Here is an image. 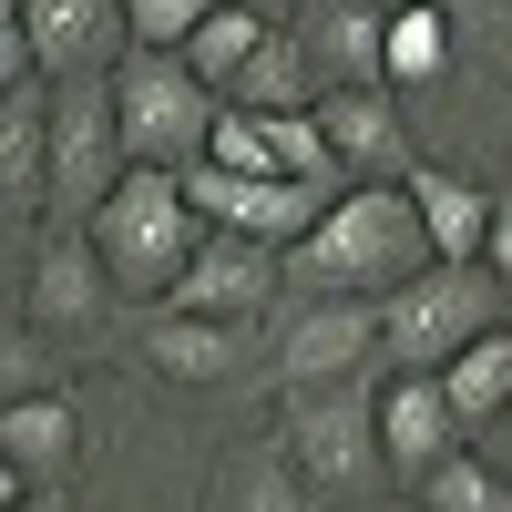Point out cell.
Segmentation results:
<instances>
[{
	"mask_svg": "<svg viewBox=\"0 0 512 512\" xmlns=\"http://www.w3.org/2000/svg\"><path fill=\"white\" fill-rule=\"evenodd\" d=\"M379 11H451V0H379Z\"/></svg>",
	"mask_w": 512,
	"mask_h": 512,
	"instance_id": "29",
	"label": "cell"
},
{
	"mask_svg": "<svg viewBox=\"0 0 512 512\" xmlns=\"http://www.w3.org/2000/svg\"><path fill=\"white\" fill-rule=\"evenodd\" d=\"M11 21L31 31V52L52 82H93L134 52V21H123V0H11Z\"/></svg>",
	"mask_w": 512,
	"mask_h": 512,
	"instance_id": "13",
	"label": "cell"
},
{
	"mask_svg": "<svg viewBox=\"0 0 512 512\" xmlns=\"http://www.w3.org/2000/svg\"><path fill=\"white\" fill-rule=\"evenodd\" d=\"M226 103L256 113V123H277V113H318V62H308V41H297V21L267 31V52L226 82Z\"/></svg>",
	"mask_w": 512,
	"mask_h": 512,
	"instance_id": "18",
	"label": "cell"
},
{
	"mask_svg": "<svg viewBox=\"0 0 512 512\" xmlns=\"http://www.w3.org/2000/svg\"><path fill=\"white\" fill-rule=\"evenodd\" d=\"M93 256H103V277L134 297V308H164V297L185 287L195 267V246H205V216H195V195L185 175H164V164H134L103 205H93Z\"/></svg>",
	"mask_w": 512,
	"mask_h": 512,
	"instance_id": "3",
	"label": "cell"
},
{
	"mask_svg": "<svg viewBox=\"0 0 512 512\" xmlns=\"http://www.w3.org/2000/svg\"><path fill=\"white\" fill-rule=\"evenodd\" d=\"M410 195H420V226H431V256H441V267H482V256H492V216H502L492 185L451 175V164H420Z\"/></svg>",
	"mask_w": 512,
	"mask_h": 512,
	"instance_id": "17",
	"label": "cell"
},
{
	"mask_svg": "<svg viewBox=\"0 0 512 512\" xmlns=\"http://www.w3.org/2000/svg\"><path fill=\"white\" fill-rule=\"evenodd\" d=\"M113 277H103V256H93V236L82 226H52L41 236V256L21 267V328H41V338H82L103 308H113Z\"/></svg>",
	"mask_w": 512,
	"mask_h": 512,
	"instance_id": "10",
	"label": "cell"
},
{
	"mask_svg": "<svg viewBox=\"0 0 512 512\" xmlns=\"http://www.w3.org/2000/svg\"><path fill=\"white\" fill-rule=\"evenodd\" d=\"M205 164H226V175H277V144H267V123L256 113H216V144H205Z\"/></svg>",
	"mask_w": 512,
	"mask_h": 512,
	"instance_id": "25",
	"label": "cell"
},
{
	"mask_svg": "<svg viewBox=\"0 0 512 512\" xmlns=\"http://www.w3.org/2000/svg\"><path fill=\"white\" fill-rule=\"evenodd\" d=\"M134 175V144H123V113H113V72L93 82H52V226H93V205Z\"/></svg>",
	"mask_w": 512,
	"mask_h": 512,
	"instance_id": "6",
	"label": "cell"
},
{
	"mask_svg": "<svg viewBox=\"0 0 512 512\" xmlns=\"http://www.w3.org/2000/svg\"><path fill=\"white\" fill-rule=\"evenodd\" d=\"M472 451H482V461H492V472H502V482H512V410H502V420H492V431H482V441H472Z\"/></svg>",
	"mask_w": 512,
	"mask_h": 512,
	"instance_id": "28",
	"label": "cell"
},
{
	"mask_svg": "<svg viewBox=\"0 0 512 512\" xmlns=\"http://www.w3.org/2000/svg\"><path fill=\"white\" fill-rule=\"evenodd\" d=\"M461 52V21L451 11H390V93H431Z\"/></svg>",
	"mask_w": 512,
	"mask_h": 512,
	"instance_id": "21",
	"label": "cell"
},
{
	"mask_svg": "<svg viewBox=\"0 0 512 512\" xmlns=\"http://www.w3.org/2000/svg\"><path fill=\"white\" fill-rule=\"evenodd\" d=\"M318 123H328L338 164H349V185H410L420 175V144H410L400 93H328Z\"/></svg>",
	"mask_w": 512,
	"mask_h": 512,
	"instance_id": "14",
	"label": "cell"
},
{
	"mask_svg": "<svg viewBox=\"0 0 512 512\" xmlns=\"http://www.w3.org/2000/svg\"><path fill=\"white\" fill-rule=\"evenodd\" d=\"M379 369V297H297L277 318V390H338Z\"/></svg>",
	"mask_w": 512,
	"mask_h": 512,
	"instance_id": "7",
	"label": "cell"
},
{
	"mask_svg": "<svg viewBox=\"0 0 512 512\" xmlns=\"http://www.w3.org/2000/svg\"><path fill=\"white\" fill-rule=\"evenodd\" d=\"M287 21L318 62V103L328 93H390V11L379 0H308Z\"/></svg>",
	"mask_w": 512,
	"mask_h": 512,
	"instance_id": "11",
	"label": "cell"
},
{
	"mask_svg": "<svg viewBox=\"0 0 512 512\" xmlns=\"http://www.w3.org/2000/svg\"><path fill=\"white\" fill-rule=\"evenodd\" d=\"M246 359V328L226 318H185V308H144V369L175 379V390H226Z\"/></svg>",
	"mask_w": 512,
	"mask_h": 512,
	"instance_id": "15",
	"label": "cell"
},
{
	"mask_svg": "<svg viewBox=\"0 0 512 512\" xmlns=\"http://www.w3.org/2000/svg\"><path fill=\"white\" fill-rule=\"evenodd\" d=\"M277 451L308 482L318 512L379 502V482H390V451H379V369L338 379V390H277Z\"/></svg>",
	"mask_w": 512,
	"mask_h": 512,
	"instance_id": "2",
	"label": "cell"
},
{
	"mask_svg": "<svg viewBox=\"0 0 512 512\" xmlns=\"http://www.w3.org/2000/svg\"><path fill=\"white\" fill-rule=\"evenodd\" d=\"M492 328H512V287L492 267H420L410 287L379 297V369L390 379H441Z\"/></svg>",
	"mask_w": 512,
	"mask_h": 512,
	"instance_id": "4",
	"label": "cell"
},
{
	"mask_svg": "<svg viewBox=\"0 0 512 512\" xmlns=\"http://www.w3.org/2000/svg\"><path fill=\"white\" fill-rule=\"evenodd\" d=\"M185 195H195V216L205 226H226V236H267V246H297L338 195L318 185H297V175H226V164H185Z\"/></svg>",
	"mask_w": 512,
	"mask_h": 512,
	"instance_id": "9",
	"label": "cell"
},
{
	"mask_svg": "<svg viewBox=\"0 0 512 512\" xmlns=\"http://www.w3.org/2000/svg\"><path fill=\"white\" fill-rule=\"evenodd\" d=\"M379 451H390V482L420 492L441 461L472 451V431H461V410H451L441 379H390V369H379Z\"/></svg>",
	"mask_w": 512,
	"mask_h": 512,
	"instance_id": "12",
	"label": "cell"
},
{
	"mask_svg": "<svg viewBox=\"0 0 512 512\" xmlns=\"http://www.w3.org/2000/svg\"><path fill=\"white\" fill-rule=\"evenodd\" d=\"M0 451H11V492H62L72 461H82V410H72V390L11 400V420H0Z\"/></svg>",
	"mask_w": 512,
	"mask_h": 512,
	"instance_id": "16",
	"label": "cell"
},
{
	"mask_svg": "<svg viewBox=\"0 0 512 512\" xmlns=\"http://www.w3.org/2000/svg\"><path fill=\"white\" fill-rule=\"evenodd\" d=\"M41 349H52L41 328H21V338H11V400H41V390H52V359H41Z\"/></svg>",
	"mask_w": 512,
	"mask_h": 512,
	"instance_id": "26",
	"label": "cell"
},
{
	"mask_svg": "<svg viewBox=\"0 0 512 512\" xmlns=\"http://www.w3.org/2000/svg\"><path fill=\"white\" fill-rule=\"evenodd\" d=\"M267 31H277V11H267V0H236V11H216V21H205V31L185 41L195 82H205V93L226 103V82H236V72H246L256 52H267Z\"/></svg>",
	"mask_w": 512,
	"mask_h": 512,
	"instance_id": "20",
	"label": "cell"
},
{
	"mask_svg": "<svg viewBox=\"0 0 512 512\" xmlns=\"http://www.w3.org/2000/svg\"><path fill=\"white\" fill-rule=\"evenodd\" d=\"M441 390H451V410H461V431H492V420L512 410V328H492V338H472L451 369H441Z\"/></svg>",
	"mask_w": 512,
	"mask_h": 512,
	"instance_id": "19",
	"label": "cell"
},
{
	"mask_svg": "<svg viewBox=\"0 0 512 512\" xmlns=\"http://www.w3.org/2000/svg\"><path fill=\"white\" fill-rule=\"evenodd\" d=\"M113 113H123V144H134V164H164V175H185V164H205V144H216V93L195 82L185 52H123L113 62Z\"/></svg>",
	"mask_w": 512,
	"mask_h": 512,
	"instance_id": "5",
	"label": "cell"
},
{
	"mask_svg": "<svg viewBox=\"0 0 512 512\" xmlns=\"http://www.w3.org/2000/svg\"><path fill=\"white\" fill-rule=\"evenodd\" d=\"M482 267L512 287V195H502V216H492V256H482Z\"/></svg>",
	"mask_w": 512,
	"mask_h": 512,
	"instance_id": "27",
	"label": "cell"
},
{
	"mask_svg": "<svg viewBox=\"0 0 512 512\" xmlns=\"http://www.w3.org/2000/svg\"><path fill=\"white\" fill-rule=\"evenodd\" d=\"M287 297V246H267V236H226V226H205V246H195V267H185V287L164 297V308H185V318H226V328H256Z\"/></svg>",
	"mask_w": 512,
	"mask_h": 512,
	"instance_id": "8",
	"label": "cell"
},
{
	"mask_svg": "<svg viewBox=\"0 0 512 512\" xmlns=\"http://www.w3.org/2000/svg\"><path fill=\"white\" fill-rule=\"evenodd\" d=\"M267 11H277V21H287V11H308V0H267Z\"/></svg>",
	"mask_w": 512,
	"mask_h": 512,
	"instance_id": "30",
	"label": "cell"
},
{
	"mask_svg": "<svg viewBox=\"0 0 512 512\" xmlns=\"http://www.w3.org/2000/svg\"><path fill=\"white\" fill-rule=\"evenodd\" d=\"M216 11H236V0H123V21H134L144 52H185V41L216 21Z\"/></svg>",
	"mask_w": 512,
	"mask_h": 512,
	"instance_id": "24",
	"label": "cell"
},
{
	"mask_svg": "<svg viewBox=\"0 0 512 512\" xmlns=\"http://www.w3.org/2000/svg\"><path fill=\"white\" fill-rule=\"evenodd\" d=\"M205 512H318L308 482L287 472V451H246L216 472V492H205Z\"/></svg>",
	"mask_w": 512,
	"mask_h": 512,
	"instance_id": "22",
	"label": "cell"
},
{
	"mask_svg": "<svg viewBox=\"0 0 512 512\" xmlns=\"http://www.w3.org/2000/svg\"><path fill=\"white\" fill-rule=\"evenodd\" d=\"M410 502H420V512H512V482L492 472L482 451H461V461H441V472L420 482Z\"/></svg>",
	"mask_w": 512,
	"mask_h": 512,
	"instance_id": "23",
	"label": "cell"
},
{
	"mask_svg": "<svg viewBox=\"0 0 512 512\" xmlns=\"http://www.w3.org/2000/svg\"><path fill=\"white\" fill-rule=\"evenodd\" d=\"M420 267H441V256H431V226H420L410 185H349L287 246V287L297 297H390Z\"/></svg>",
	"mask_w": 512,
	"mask_h": 512,
	"instance_id": "1",
	"label": "cell"
},
{
	"mask_svg": "<svg viewBox=\"0 0 512 512\" xmlns=\"http://www.w3.org/2000/svg\"><path fill=\"white\" fill-rule=\"evenodd\" d=\"M379 512H420V502H379Z\"/></svg>",
	"mask_w": 512,
	"mask_h": 512,
	"instance_id": "31",
	"label": "cell"
}]
</instances>
